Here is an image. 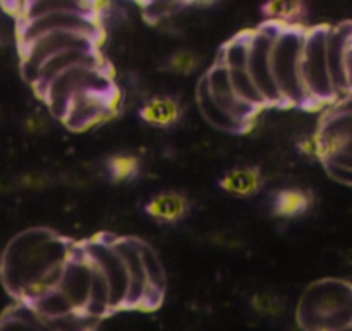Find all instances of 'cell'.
Here are the masks:
<instances>
[{"mask_svg":"<svg viewBox=\"0 0 352 331\" xmlns=\"http://www.w3.org/2000/svg\"><path fill=\"white\" fill-rule=\"evenodd\" d=\"M138 244H140L141 261H143V268L148 280L146 295H144L141 311H155L164 302L165 290H167V273H165L164 263H162L160 256L153 249V246L143 239L138 240Z\"/></svg>","mask_w":352,"mask_h":331,"instance_id":"2e32d148","label":"cell"},{"mask_svg":"<svg viewBox=\"0 0 352 331\" xmlns=\"http://www.w3.org/2000/svg\"><path fill=\"white\" fill-rule=\"evenodd\" d=\"M102 58L100 54V48H72V50L60 52V54L54 55V57L47 58L43 64L40 65L36 72V78L33 81V89L36 93V96L40 95L41 89L52 81V79L57 78L58 74H62L67 69L74 67V65L85 64V62H93Z\"/></svg>","mask_w":352,"mask_h":331,"instance_id":"e0dca14e","label":"cell"},{"mask_svg":"<svg viewBox=\"0 0 352 331\" xmlns=\"http://www.w3.org/2000/svg\"><path fill=\"white\" fill-rule=\"evenodd\" d=\"M222 191L237 199H250L256 196L265 185V175L258 167H234L227 170L219 181Z\"/></svg>","mask_w":352,"mask_h":331,"instance_id":"ffe728a7","label":"cell"},{"mask_svg":"<svg viewBox=\"0 0 352 331\" xmlns=\"http://www.w3.org/2000/svg\"><path fill=\"white\" fill-rule=\"evenodd\" d=\"M313 205V194L301 187H285L280 189L272 198V208L274 215L278 218L292 220L302 216L309 212Z\"/></svg>","mask_w":352,"mask_h":331,"instance_id":"7402d4cb","label":"cell"},{"mask_svg":"<svg viewBox=\"0 0 352 331\" xmlns=\"http://www.w3.org/2000/svg\"><path fill=\"white\" fill-rule=\"evenodd\" d=\"M305 26H282L272 45V72L280 93L284 109L309 110L301 81V57L305 47Z\"/></svg>","mask_w":352,"mask_h":331,"instance_id":"5b68a950","label":"cell"},{"mask_svg":"<svg viewBox=\"0 0 352 331\" xmlns=\"http://www.w3.org/2000/svg\"><path fill=\"white\" fill-rule=\"evenodd\" d=\"M136 2H140V0H136Z\"/></svg>","mask_w":352,"mask_h":331,"instance_id":"1f68e13d","label":"cell"},{"mask_svg":"<svg viewBox=\"0 0 352 331\" xmlns=\"http://www.w3.org/2000/svg\"><path fill=\"white\" fill-rule=\"evenodd\" d=\"M184 117V106L174 96L158 95L141 105L140 119L157 129H172Z\"/></svg>","mask_w":352,"mask_h":331,"instance_id":"d6986e66","label":"cell"},{"mask_svg":"<svg viewBox=\"0 0 352 331\" xmlns=\"http://www.w3.org/2000/svg\"><path fill=\"white\" fill-rule=\"evenodd\" d=\"M201 55L192 48H179L172 52L165 60L164 67L167 72L175 76H192L199 67H201Z\"/></svg>","mask_w":352,"mask_h":331,"instance_id":"484cf974","label":"cell"},{"mask_svg":"<svg viewBox=\"0 0 352 331\" xmlns=\"http://www.w3.org/2000/svg\"><path fill=\"white\" fill-rule=\"evenodd\" d=\"M201 78L203 81H205L206 89H208L213 102H215L223 112H227L230 117H234L237 122L246 126L250 130L253 129L254 119L258 117L260 110L248 105L246 102H243V100L237 96L236 89L230 84L226 65H223L219 58H215V62L206 69V72Z\"/></svg>","mask_w":352,"mask_h":331,"instance_id":"4fadbf2b","label":"cell"},{"mask_svg":"<svg viewBox=\"0 0 352 331\" xmlns=\"http://www.w3.org/2000/svg\"><path fill=\"white\" fill-rule=\"evenodd\" d=\"M40 316L28 302L16 301L0 316V331H41Z\"/></svg>","mask_w":352,"mask_h":331,"instance_id":"603a6c76","label":"cell"},{"mask_svg":"<svg viewBox=\"0 0 352 331\" xmlns=\"http://www.w3.org/2000/svg\"><path fill=\"white\" fill-rule=\"evenodd\" d=\"M24 129L33 134V136H41V134L48 133V129H50V115L41 112L30 113L24 119Z\"/></svg>","mask_w":352,"mask_h":331,"instance_id":"f1b7e54d","label":"cell"},{"mask_svg":"<svg viewBox=\"0 0 352 331\" xmlns=\"http://www.w3.org/2000/svg\"><path fill=\"white\" fill-rule=\"evenodd\" d=\"M327 24L306 27L301 57V81L309 110L330 106L339 100L327 64Z\"/></svg>","mask_w":352,"mask_h":331,"instance_id":"8992f818","label":"cell"},{"mask_svg":"<svg viewBox=\"0 0 352 331\" xmlns=\"http://www.w3.org/2000/svg\"><path fill=\"white\" fill-rule=\"evenodd\" d=\"M28 304H30L31 308L34 309V312H36L41 319H45V321L55 319L58 318V316L74 311L71 302L65 299V295L62 294L57 287L45 292V294L38 295L36 299H33V301L28 302Z\"/></svg>","mask_w":352,"mask_h":331,"instance_id":"d4e9b609","label":"cell"},{"mask_svg":"<svg viewBox=\"0 0 352 331\" xmlns=\"http://www.w3.org/2000/svg\"><path fill=\"white\" fill-rule=\"evenodd\" d=\"M54 31H76V33L93 34L103 38V26L100 16L85 12H50L33 19L19 21L17 24V41L19 47Z\"/></svg>","mask_w":352,"mask_h":331,"instance_id":"30bf717a","label":"cell"},{"mask_svg":"<svg viewBox=\"0 0 352 331\" xmlns=\"http://www.w3.org/2000/svg\"><path fill=\"white\" fill-rule=\"evenodd\" d=\"M119 105V91L79 93L69 102L60 122L72 133H85L112 119Z\"/></svg>","mask_w":352,"mask_h":331,"instance_id":"7c38bea8","label":"cell"},{"mask_svg":"<svg viewBox=\"0 0 352 331\" xmlns=\"http://www.w3.org/2000/svg\"><path fill=\"white\" fill-rule=\"evenodd\" d=\"M140 170V158L134 155H113L107 161V174L113 182L134 181Z\"/></svg>","mask_w":352,"mask_h":331,"instance_id":"4316f807","label":"cell"},{"mask_svg":"<svg viewBox=\"0 0 352 331\" xmlns=\"http://www.w3.org/2000/svg\"><path fill=\"white\" fill-rule=\"evenodd\" d=\"M313 144L327 174L340 184L352 185V95L327 106Z\"/></svg>","mask_w":352,"mask_h":331,"instance_id":"7a4b0ae2","label":"cell"},{"mask_svg":"<svg viewBox=\"0 0 352 331\" xmlns=\"http://www.w3.org/2000/svg\"><path fill=\"white\" fill-rule=\"evenodd\" d=\"M302 331H340L352 323V284L323 278L309 285L298 304Z\"/></svg>","mask_w":352,"mask_h":331,"instance_id":"3957f363","label":"cell"},{"mask_svg":"<svg viewBox=\"0 0 352 331\" xmlns=\"http://www.w3.org/2000/svg\"><path fill=\"white\" fill-rule=\"evenodd\" d=\"M93 280V264L86 258L85 251L81 247V240H76V246L72 253L69 254L67 261L62 268L60 280L57 288L65 295L72 308L76 311H85L88 304L89 288Z\"/></svg>","mask_w":352,"mask_h":331,"instance_id":"5bb4252c","label":"cell"},{"mask_svg":"<svg viewBox=\"0 0 352 331\" xmlns=\"http://www.w3.org/2000/svg\"><path fill=\"white\" fill-rule=\"evenodd\" d=\"M248 45H250V30L241 31V33L234 34L227 43L222 45L217 58L226 65L230 84L236 89L237 96L248 105L263 112L267 105H265L263 98L260 96L250 72H248Z\"/></svg>","mask_w":352,"mask_h":331,"instance_id":"8fae6325","label":"cell"},{"mask_svg":"<svg viewBox=\"0 0 352 331\" xmlns=\"http://www.w3.org/2000/svg\"><path fill=\"white\" fill-rule=\"evenodd\" d=\"M103 38L93 36L86 33H76V31H54L47 33L30 43L19 47L21 52V71L23 78L30 84H33L40 65L47 58L60 54V52L72 50V48H100Z\"/></svg>","mask_w":352,"mask_h":331,"instance_id":"9c48e42d","label":"cell"},{"mask_svg":"<svg viewBox=\"0 0 352 331\" xmlns=\"http://www.w3.org/2000/svg\"><path fill=\"white\" fill-rule=\"evenodd\" d=\"M144 212L148 216L165 225H175L188 218L191 212V203L182 192L162 191L148 199Z\"/></svg>","mask_w":352,"mask_h":331,"instance_id":"ac0fdd59","label":"cell"},{"mask_svg":"<svg viewBox=\"0 0 352 331\" xmlns=\"http://www.w3.org/2000/svg\"><path fill=\"white\" fill-rule=\"evenodd\" d=\"M284 24L275 21H265L256 30H250V45H248V72H250L253 84L263 98L267 109L277 106L284 109L280 93L275 84L274 72H272V45L275 36Z\"/></svg>","mask_w":352,"mask_h":331,"instance_id":"52a82bcc","label":"cell"},{"mask_svg":"<svg viewBox=\"0 0 352 331\" xmlns=\"http://www.w3.org/2000/svg\"><path fill=\"white\" fill-rule=\"evenodd\" d=\"M2 119H3V113H2V110H0V122H2Z\"/></svg>","mask_w":352,"mask_h":331,"instance_id":"4dcf8cb0","label":"cell"},{"mask_svg":"<svg viewBox=\"0 0 352 331\" xmlns=\"http://www.w3.org/2000/svg\"><path fill=\"white\" fill-rule=\"evenodd\" d=\"M280 306V301L274 294H260L253 299V308L261 315H277Z\"/></svg>","mask_w":352,"mask_h":331,"instance_id":"f546056e","label":"cell"},{"mask_svg":"<svg viewBox=\"0 0 352 331\" xmlns=\"http://www.w3.org/2000/svg\"><path fill=\"white\" fill-rule=\"evenodd\" d=\"M140 237L131 236H113V244L119 251L120 258L126 266L127 278H129V290H127L126 309H141L146 295L148 280L144 273L143 261L140 254Z\"/></svg>","mask_w":352,"mask_h":331,"instance_id":"9a60e30c","label":"cell"},{"mask_svg":"<svg viewBox=\"0 0 352 331\" xmlns=\"http://www.w3.org/2000/svg\"><path fill=\"white\" fill-rule=\"evenodd\" d=\"M86 91H119L116 81H113L112 71L109 69V64L103 57L98 60L74 65V67L58 74L41 89L38 98L43 100L50 115L60 122L69 102L76 95Z\"/></svg>","mask_w":352,"mask_h":331,"instance_id":"277c9868","label":"cell"},{"mask_svg":"<svg viewBox=\"0 0 352 331\" xmlns=\"http://www.w3.org/2000/svg\"><path fill=\"white\" fill-rule=\"evenodd\" d=\"M81 247L86 258L91 261L93 266L103 275L110 290V302L112 311H124L129 290V278H127L126 266L113 244L112 233H98L89 239L81 240Z\"/></svg>","mask_w":352,"mask_h":331,"instance_id":"ba28073f","label":"cell"},{"mask_svg":"<svg viewBox=\"0 0 352 331\" xmlns=\"http://www.w3.org/2000/svg\"><path fill=\"white\" fill-rule=\"evenodd\" d=\"M267 21H275L284 26H302L306 14L305 0H267L263 5Z\"/></svg>","mask_w":352,"mask_h":331,"instance_id":"cb8c5ba5","label":"cell"},{"mask_svg":"<svg viewBox=\"0 0 352 331\" xmlns=\"http://www.w3.org/2000/svg\"><path fill=\"white\" fill-rule=\"evenodd\" d=\"M76 240L52 229L34 227L17 233L0 258V278L16 301L31 302L58 285Z\"/></svg>","mask_w":352,"mask_h":331,"instance_id":"6da1fadb","label":"cell"},{"mask_svg":"<svg viewBox=\"0 0 352 331\" xmlns=\"http://www.w3.org/2000/svg\"><path fill=\"white\" fill-rule=\"evenodd\" d=\"M45 321V319H43ZM48 325L57 331H95L98 328L100 319L88 315L85 311H71L67 315H62L55 319H48Z\"/></svg>","mask_w":352,"mask_h":331,"instance_id":"83f0119b","label":"cell"},{"mask_svg":"<svg viewBox=\"0 0 352 331\" xmlns=\"http://www.w3.org/2000/svg\"><path fill=\"white\" fill-rule=\"evenodd\" d=\"M196 105H198L199 113H201L203 119L206 120L208 126H212L213 129L220 130V133L226 134H246L250 133L246 126H243L241 122H237L234 117H230L229 113L223 112L213 98L210 96L208 89H206L205 81L203 78H199L198 86H196Z\"/></svg>","mask_w":352,"mask_h":331,"instance_id":"44dd1931","label":"cell"}]
</instances>
